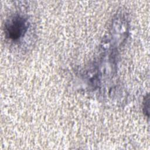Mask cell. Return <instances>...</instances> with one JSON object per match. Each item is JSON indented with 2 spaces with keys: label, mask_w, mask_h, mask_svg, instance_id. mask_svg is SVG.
<instances>
[{
  "label": "cell",
  "mask_w": 150,
  "mask_h": 150,
  "mask_svg": "<svg viewBox=\"0 0 150 150\" xmlns=\"http://www.w3.org/2000/svg\"><path fill=\"white\" fill-rule=\"evenodd\" d=\"M27 19L21 15H15L5 24V34L6 38L16 41L19 39L28 29Z\"/></svg>",
  "instance_id": "1"
}]
</instances>
